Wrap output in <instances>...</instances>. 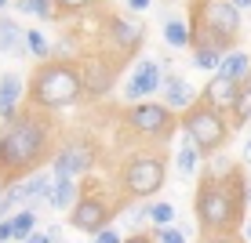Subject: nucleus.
Here are the masks:
<instances>
[{
    "label": "nucleus",
    "instance_id": "nucleus-12",
    "mask_svg": "<svg viewBox=\"0 0 251 243\" xmlns=\"http://www.w3.org/2000/svg\"><path fill=\"white\" fill-rule=\"evenodd\" d=\"M160 88H164V98H168V109L193 106V91H189V84L182 76H168V80H160Z\"/></svg>",
    "mask_w": 251,
    "mask_h": 243
},
{
    "label": "nucleus",
    "instance_id": "nucleus-7",
    "mask_svg": "<svg viewBox=\"0 0 251 243\" xmlns=\"http://www.w3.org/2000/svg\"><path fill=\"white\" fill-rule=\"evenodd\" d=\"M160 80H164V73H160V62L157 58H142V62L135 66V73H131V80H127V88L124 94L127 98H150L153 91H160Z\"/></svg>",
    "mask_w": 251,
    "mask_h": 243
},
{
    "label": "nucleus",
    "instance_id": "nucleus-28",
    "mask_svg": "<svg viewBox=\"0 0 251 243\" xmlns=\"http://www.w3.org/2000/svg\"><path fill=\"white\" fill-rule=\"evenodd\" d=\"M146 218H150V203H142V207H135V211H124V214H120V221H124L127 229H135V225L146 221Z\"/></svg>",
    "mask_w": 251,
    "mask_h": 243
},
{
    "label": "nucleus",
    "instance_id": "nucleus-15",
    "mask_svg": "<svg viewBox=\"0 0 251 243\" xmlns=\"http://www.w3.org/2000/svg\"><path fill=\"white\" fill-rule=\"evenodd\" d=\"M248 73H251V62H248V55H240V51H233V55H226L219 62V76H226V80H248Z\"/></svg>",
    "mask_w": 251,
    "mask_h": 243
},
{
    "label": "nucleus",
    "instance_id": "nucleus-2",
    "mask_svg": "<svg viewBox=\"0 0 251 243\" xmlns=\"http://www.w3.org/2000/svg\"><path fill=\"white\" fill-rule=\"evenodd\" d=\"M240 181H204L197 193V218L204 229H229L240 225Z\"/></svg>",
    "mask_w": 251,
    "mask_h": 243
},
{
    "label": "nucleus",
    "instance_id": "nucleus-18",
    "mask_svg": "<svg viewBox=\"0 0 251 243\" xmlns=\"http://www.w3.org/2000/svg\"><path fill=\"white\" fill-rule=\"evenodd\" d=\"M229 112H237V127H244L248 120H251V80H240V88H237V102H233V109Z\"/></svg>",
    "mask_w": 251,
    "mask_h": 243
},
{
    "label": "nucleus",
    "instance_id": "nucleus-38",
    "mask_svg": "<svg viewBox=\"0 0 251 243\" xmlns=\"http://www.w3.org/2000/svg\"><path fill=\"white\" fill-rule=\"evenodd\" d=\"M244 236H248V240H251V225H248V229H244Z\"/></svg>",
    "mask_w": 251,
    "mask_h": 243
},
{
    "label": "nucleus",
    "instance_id": "nucleus-10",
    "mask_svg": "<svg viewBox=\"0 0 251 243\" xmlns=\"http://www.w3.org/2000/svg\"><path fill=\"white\" fill-rule=\"evenodd\" d=\"M69 221H73L76 229H84V232H99V229H106V221H109V207L102 203V199H84V203H73Z\"/></svg>",
    "mask_w": 251,
    "mask_h": 243
},
{
    "label": "nucleus",
    "instance_id": "nucleus-6",
    "mask_svg": "<svg viewBox=\"0 0 251 243\" xmlns=\"http://www.w3.org/2000/svg\"><path fill=\"white\" fill-rule=\"evenodd\" d=\"M124 185H127V193H131V196L150 199L153 193H160V185H164V163L157 160V156H142V160L127 163Z\"/></svg>",
    "mask_w": 251,
    "mask_h": 243
},
{
    "label": "nucleus",
    "instance_id": "nucleus-36",
    "mask_svg": "<svg viewBox=\"0 0 251 243\" xmlns=\"http://www.w3.org/2000/svg\"><path fill=\"white\" fill-rule=\"evenodd\" d=\"M22 243H51L48 236H29V240H22Z\"/></svg>",
    "mask_w": 251,
    "mask_h": 243
},
{
    "label": "nucleus",
    "instance_id": "nucleus-19",
    "mask_svg": "<svg viewBox=\"0 0 251 243\" xmlns=\"http://www.w3.org/2000/svg\"><path fill=\"white\" fill-rule=\"evenodd\" d=\"M0 51H22V29L11 19H0Z\"/></svg>",
    "mask_w": 251,
    "mask_h": 243
},
{
    "label": "nucleus",
    "instance_id": "nucleus-23",
    "mask_svg": "<svg viewBox=\"0 0 251 243\" xmlns=\"http://www.w3.org/2000/svg\"><path fill=\"white\" fill-rule=\"evenodd\" d=\"M219 62H222V51L219 47H207V44L197 47V58H193L197 69H219Z\"/></svg>",
    "mask_w": 251,
    "mask_h": 243
},
{
    "label": "nucleus",
    "instance_id": "nucleus-25",
    "mask_svg": "<svg viewBox=\"0 0 251 243\" xmlns=\"http://www.w3.org/2000/svg\"><path fill=\"white\" fill-rule=\"evenodd\" d=\"M193 167H197V153H193V145H178V175L189 178V175H193Z\"/></svg>",
    "mask_w": 251,
    "mask_h": 243
},
{
    "label": "nucleus",
    "instance_id": "nucleus-20",
    "mask_svg": "<svg viewBox=\"0 0 251 243\" xmlns=\"http://www.w3.org/2000/svg\"><path fill=\"white\" fill-rule=\"evenodd\" d=\"M7 225H11V240H29L33 236V225H37V214L33 211H22V214H15V218H7Z\"/></svg>",
    "mask_w": 251,
    "mask_h": 243
},
{
    "label": "nucleus",
    "instance_id": "nucleus-32",
    "mask_svg": "<svg viewBox=\"0 0 251 243\" xmlns=\"http://www.w3.org/2000/svg\"><path fill=\"white\" fill-rule=\"evenodd\" d=\"M11 240V225H7V218H0V243Z\"/></svg>",
    "mask_w": 251,
    "mask_h": 243
},
{
    "label": "nucleus",
    "instance_id": "nucleus-34",
    "mask_svg": "<svg viewBox=\"0 0 251 243\" xmlns=\"http://www.w3.org/2000/svg\"><path fill=\"white\" fill-rule=\"evenodd\" d=\"M233 7H237V11H244V7H251V0H229Z\"/></svg>",
    "mask_w": 251,
    "mask_h": 243
},
{
    "label": "nucleus",
    "instance_id": "nucleus-11",
    "mask_svg": "<svg viewBox=\"0 0 251 243\" xmlns=\"http://www.w3.org/2000/svg\"><path fill=\"white\" fill-rule=\"evenodd\" d=\"M237 88L240 84L237 80H226V76H215L211 84H207V91H204V102L211 109H233V102H237Z\"/></svg>",
    "mask_w": 251,
    "mask_h": 243
},
{
    "label": "nucleus",
    "instance_id": "nucleus-31",
    "mask_svg": "<svg viewBox=\"0 0 251 243\" xmlns=\"http://www.w3.org/2000/svg\"><path fill=\"white\" fill-rule=\"evenodd\" d=\"M95 243H120V232H113V229H99V240Z\"/></svg>",
    "mask_w": 251,
    "mask_h": 243
},
{
    "label": "nucleus",
    "instance_id": "nucleus-27",
    "mask_svg": "<svg viewBox=\"0 0 251 243\" xmlns=\"http://www.w3.org/2000/svg\"><path fill=\"white\" fill-rule=\"evenodd\" d=\"M25 47H29L37 58H44V55H48V40L40 37V29H29V33H25Z\"/></svg>",
    "mask_w": 251,
    "mask_h": 243
},
{
    "label": "nucleus",
    "instance_id": "nucleus-3",
    "mask_svg": "<svg viewBox=\"0 0 251 243\" xmlns=\"http://www.w3.org/2000/svg\"><path fill=\"white\" fill-rule=\"evenodd\" d=\"M80 91H84V84L76 76V69H69V66H44L33 76V102L48 106V109L73 106L80 98Z\"/></svg>",
    "mask_w": 251,
    "mask_h": 243
},
{
    "label": "nucleus",
    "instance_id": "nucleus-26",
    "mask_svg": "<svg viewBox=\"0 0 251 243\" xmlns=\"http://www.w3.org/2000/svg\"><path fill=\"white\" fill-rule=\"evenodd\" d=\"M171 218H175V207H171V203H150V221L171 225Z\"/></svg>",
    "mask_w": 251,
    "mask_h": 243
},
{
    "label": "nucleus",
    "instance_id": "nucleus-13",
    "mask_svg": "<svg viewBox=\"0 0 251 243\" xmlns=\"http://www.w3.org/2000/svg\"><path fill=\"white\" fill-rule=\"evenodd\" d=\"M113 40L120 44V51H131L142 44V25L127 22V19H113Z\"/></svg>",
    "mask_w": 251,
    "mask_h": 243
},
{
    "label": "nucleus",
    "instance_id": "nucleus-16",
    "mask_svg": "<svg viewBox=\"0 0 251 243\" xmlns=\"http://www.w3.org/2000/svg\"><path fill=\"white\" fill-rule=\"evenodd\" d=\"M84 84H88V91L91 94H106L109 88H113V73H109L102 62H91L88 66V73H84Z\"/></svg>",
    "mask_w": 251,
    "mask_h": 243
},
{
    "label": "nucleus",
    "instance_id": "nucleus-29",
    "mask_svg": "<svg viewBox=\"0 0 251 243\" xmlns=\"http://www.w3.org/2000/svg\"><path fill=\"white\" fill-rule=\"evenodd\" d=\"M157 243H186V232L171 229V225H160V229H157Z\"/></svg>",
    "mask_w": 251,
    "mask_h": 243
},
{
    "label": "nucleus",
    "instance_id": "nucleus-30",
    "mask_svg": "<svg viewBox=\"0 0 251 243\" xmlns=\"http://www.w3.org/2000/svg\"><path fill=\"white\" fill-rule=\"evenodd\" d=\"M55 7H62V11H84V7H91L95 0H51Z\"/></svg>",
    "mask_w": 251,
    "mask_h": 243
},
{
    "label": "nucleus",
    "instance_id": "nucleus-39",
    "mask_svg": "<svg viewBox=\"0 0 251 243\" xmlns=\"http://www.w3.org/2000/svg\"><path fill=\"white\" fill-rule=\"evenodd\" d=\"M248 156H251V142H248Z\"/></svg>",
    "mask_w": 251,
    "mask_h": 243
},
{
    "label": "nucleus",
    "instance_id": "nucleus-22",
    "mask_svg": "<svg viewBox=\"0 0 251 243\" xmlns=\"http://www.w3.org/2000/svg\"><path fill=\"white\" fill-rule=\"evenodd\" d=\"M48 189H51V178L48 175H33V178H25L22 181V193H25V199H40V196H48Z\"/></svg>",
    "mask_w": 251,
    "mask_h": 243
},
{
    "label": "nucleus",
    "instance_id": "nucleus-37",
    "mask_svg": "<svg viewBox=\"0 0 251 243\" xmlns=\"http://www.w3.org/2000/svg\"><path fill=\"white\" fill-rule=\"evenodd\" d=\"M7 4H11V0H0V11H4V7H7Z\"/></svg>",
    "mask_w": 251,
    "mask_h": 243
},
{
    "label": "nucleus",
    "instance_id": "nucleus-14",
    "mask_svg": "<svg viewBox=\"0 0 251 243\" xmlns=\"http://www.w3.org/2000/svg\"><path fill=\"white\" fill-rule=\"evenodd\" d=\"M19 94H22V80L7 73L4 80H0V120H7V116L15 112V102H19Z\"/></svg>",
    "mask_w": 251,
    "mask_h": 243
},
{
    "label": "nucleus",
    "instance_id": "nucleus-33",
    "mask_svg": "<svg viewBox=\"0 0 251 243\" xmlns=\"http://www.w3.org/2000/svg\"><path fill=\"white\" fill-rule=\"evenodd\" d=\"M127 7H131V11H146V7H150V0H127Z\"/></svg>",
    "mask_w": 251,
    "mask_h": 243
},
{
    "label": "nucleus",
    "instance_id": "nucleus-9",
    "mask_svg": "<svg viewBox=\"0 0 251 243\" xmlns=\"http://www.w3.org/2000/svg\"><path fill=\"white\" fill-rule=\"evenodd\" d=\"M127 120H131V127H138V131L146 134H164L171 124V109L168 106H153V102H142V106H135L131 112H127Z\"/></svg>",
    "mask_w": 251,
    "mask_h": 243
},
{
    "label": "nucleus",
    "instance_id": "nucleus-5",
    "mask_svg": "<svg viewBox=\"0 0 251 243\" xmlns=\"http://www.w3.org/2000/svg\"><path fill=\"white\" fill-rule=\"evenodd\" d=\"M197 19L204 25V44L207 47L222 51L229 40H237V33H240V11L229 0H207L201 11H197Z\"/></svg>",
    "mask_w": 251,
    "mask_h": 243
},
{
    "label": "nucleus",
    "instance_id": "nucleus-1",
    "mask_svg": "<svg viewBox=\"0 0 251 243\" xmlns=\"http://www.w3.org/2000/svg\"><path fill=\"white\" fill-rule=\"evenodd\" d=\"M44 142H48V131L40 120L33 116H7V127L0 131V163L11 171L19 167H29V163L40 160L44 153Z\"/></svg>",
    "mask_w": 251,
    "mask_h": 243
},
{
    "label": "nucleus",
    "instance_id": "nucleus-4",
    "mask_svg": "<svg viewBox=\"0 0 251 243\" xmlns=\"http://www.w3.org/2000/svg\"><path fill=\"white\" fill-rule=\"evenodd\" d=\"M182 127H186L189 142H193L201 153H211V149H219V145L226 142V120H222L219 109L207 106V102H201V106H186Z\"/></svg>",
    "mask_w": 251,
    "mask_h": 243
},
{
    "label": "nucleus",
    "instance_id": "nucleus-35",
    "mask_svg": "<svg viewBox=\"0 0 251 243\" xmlns=\"http://www.w3.org/2000/svg\"><path fill=\"white\" fill-rule=\"evenodd\" d=\"M120 243H150L146 236H127V240H120Z\"/></svg>",
    "mask_w": 251,
    "mask_h": 243
},
{
    "label": "nucleus",
    "instance_id": "nucleus-40",
    "mask_svg": "<svg viewBox=\"0 0 251 243\" xmlns=\"http://www.w3.org/2000/svg\"><path fill=\"white\" fill-rule=\"evenodd\" d=\"M248 203H251V196H248Z\"/></svg>",
    "mask_w": 251,
    "mask_h": 243
},
{
    "label": "nucleus",
    "instance_id": "nucleus-17",
    "mask_svg": "<svg viewBox=\"0 0 251 243\" xmlns=\"http://www.w3.org/2000/svg\"><path fill=\"white\" fill-rule=\"evenodd\" d=\"M73 199H76L73 178H55V181H51V189H48V203H51V207H58V211H62V207H69Z\"/></svg>",
    "mask_w": 251,
    "mask_h": 243
},
{
    "label": "nucleus",
    "instance_id": "nucleus-24",
    "mask_svg": "<svg viewBox=\"0 0 251 243\" xmlns=\"http://www.w3.org/2000/svg\"><path fill=\"white\" fill-rule=\"evenodd\" d=\"M15 7L25 15H37V19H51V4L48 0H15Z\"/></svg>",
    "mask_w": 251,
    "mask_h": 243
},
{
    "label": "nucleus",
    "instance_id": "nucleus-8",
    "mask_svg": "<svg viewBox=\"0 0 251 243\" xmlns=\"http://www.w3.org/2000/svg\"><path fill=\"white\" fill-rule=\"evenodd\" d=\"M95 153L91 145L84 142H73V145H62V153L55 156V178H73V175H84L91 167Z\"/></svg>",
    "mask_w": 251,
    "mask_h": 243
},
{
    "label": "nucleus",
    "instance_id": "nucleus-21",
    "mask_svg": "<svg viewBox=\"0 0 251 243\" xmlns=\"http://www.w3.org/2000/svg\"><path fill=\"white\" fill-rule=\"evenodd\" d=\"M164 40H168L171 47H186V44H189V25L168 19V22H164Z\"/></svg>",
    "mask_w": 251,
    "mask_h": 243
}]
</instances>
